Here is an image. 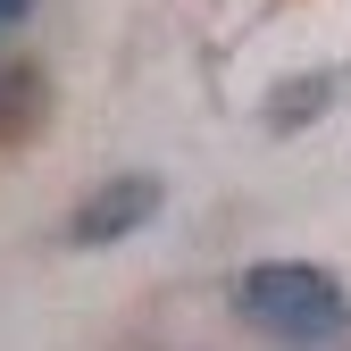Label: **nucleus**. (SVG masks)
<instances>
[{"label":"nucleus","mask_w":351,"mask_h":351,"mask_svg":"<svg viewBox=\"0 0 351 351\" xmlns=\"http://www.w3.org/2000/svg\"><path fill=\"white\" fill-rule=\"evenodd\" d=\"M226 301H234V318L251 335H268L285 351H326V343L351 335V293L318 259H251L226 285Z\"/></svg>","instance_id":"f257e3e1"},{"label":"nucleus","mask_w":351,"mask_h":351,"mask_svg":"<svg viewBox=\"0 0 351 351\" xmlns=\"http://www.w3.org/2000/svg\"><path fill=\"white\" fill-rule=\"evenodd\" d=\"M42 109H51V84H42V67H34V59H17V51H0V143L34 134Z\"/></svg>","instance_id":"20e7f679"},{"label":"nucleus","mask_w":351,"mask_h":351,"mask_svg":"<svg viewBox=\"0 0 351 351\" xmlns=\"http://www.w3.org/2000/svg\"><path fill=\"white\" fill-rule=\"evenodd\" d=\"M159 209H167V184H159V176L151 167H117V176H101V184L67 209L59 234H67V251H109L125 234H143Z\"/></svg>","instance_id":"f03ea898"},{"label":"nucleus","mask_w":351,"mask_h":351,"mask_svg":"<svg viewBox=\"0 0 351 351\" xmlns=\"http://www.w3.org/2000/svg\"><path fill=\"white\" fill-rule=\"evenodd\" d=\"M335 93H343V84H335L326 67H310V75H285L276 93H268V109H259V125H268V134H301V125H318V117L335 109Z\"/></svg>","instance_id":"7ed1b4c3"},{"label":"nucleus","mask_w":351,"mask_h":351,"mask_svg":"<svg viewBox=\"0 0 351 351\" xmlns=\"http://www.w3.org/2000/svg\"><path fill=\"white\" fill-rule=\"evenodd\" d=\"M25 9H34V0H0V25H17V17H25Z\"/></svg>","instance_id":"39448f33"}]
</instances>
